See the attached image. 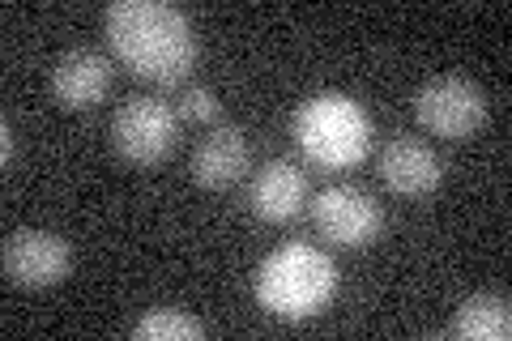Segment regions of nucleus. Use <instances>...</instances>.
<instances>
[{
    "label": "nucleus",
    "instance_id": "15",
    "mask_svg": "<svg viewBox=\"0 0 512 341\" xmlns=\"http://www.w3.org/2000/svg\"><path fill=\"white\" fill-rule=\"evenodd\" d=\"M0 167H13V124L0 120Z\"/></svg>",
    "mask_w": 512,
    "mask_h": 341
},
{
    "label": "nucleus",
    "instance_id": "12",
    "mask_svg": "<svg viewBox=\"0 0 512 341\" xmlns=\"http://www.w3.org/2000/svg\"><path fill=\"white\" fill-rule=\"evenodd\" d=\"M448 333L461 341H508L512 337V303L504 295H470L448 320Z\"/></svg>",
    "mask_w": 512,
    "mask_h": 341
},
{
    "label": "nucleus",
    "instance_id": "2",
    "mask_svg": "<svg viewBox=\"0 0 512 341\" xmlns=\"http://www.w3.org/2000/svg\"><path fill=\"white\" fill-rule=\"evenodd\" d=\"M256 303L278 320H312L325 312L338 290V265L325 248L312 243H282L256 269Z\"/></svg>",
    "mask_w": 512,
    "mask_h": 341
},
{
    "label": "nucleus",
    "instance_id": "6",
    "mask_svg": "<svg viewBox=\"0 0 512 341\" xmlns=\"http://www.w3.org/2000/svg\"><path fill=\"white\" fill-rule=\"evenodd\" d=\"M312 222L333 248H367L384 231V205L359 184H329L312 201Z\"/></svg>",
    "mask_w": 512,
    "mask_h": 341
},
{
    "label": "nucleus",
    "instance_id": "11",
    "mask_svg": "<svg viewBox=\"0 0 512 341\" xmlns=\"http://www.w3.org/2000/svg\"><path fill=\"white\" fill-rule=\"evenodd\" d=\"M380 180L389 184L397 197H427L444 180L440 154L419 137H397L389 150L380 154Z\"/></svg>",
    "mask_w": 512,
    "mask_h": 341
},
{
    "label": "nucleus",
    "instance_id": "14",
    "mask_svg": "<svg viewBox=\"0 0 512 341\" xmlns=\"http://www.w3.org/2000/svg\"><path fill=\"white\" fill-rule=\"evenodd\" d=\"M180 120L188 124H214L218 120V99H214V90L210 86H184L180 94Z\"/></svg>",
    "mask_w": 512,
    "mask_h": 341
},
{
    "label": "nucleus",
    "instance_id": "8",
    "mask_svg": "<svg viewBox=\"0 0 512 341\" xmlns=\"http://www.w3.org/2000/svg\"><path fill=\"white\" fill-rule=\"evenodd\" d=\"M308 205V175H303L291 158H269L265 167H256L248 184V209L261 222H291Z\"/></svg>",
    "mask_w": 512,
    "mask_h": 341
},
{
    "label": "nucleus",
    "instance_id": "1",
    "mask_svg": "<svg viewBox=\"0 0 512 341\" xmlns=\"http://www.w3.org/2000/svg\"><path fill=\"white\" fill-rule=\"evenodd\" d=\"M103 30L120 69L154 86H180L197 64V35L188 13L167 0H116L103 18Z\"/></svg>",
    "mask_w": 512,
    "mask_h": 341
},
{
    "label": "nucleus",
    "instance_id": "13",
    "mask_svg": "<svg viewBox=\"0 0 512 341\" xmlns=\"http://www.w3.org/2000/svg\"><path fill=\"white\" fill-rule=\"evenodd\" d=\"M137 341H201L205 324L188 312H175V307H158V312H146L133 324Z\"/></svg>",
    "mask_w": 512,
    "mask_h": 341
},
{
    "label": "nucleus",
    "instance_id": "7",
    "mask_svg": "<svg viewBox=\"0 0 512 341\" xmlns=\"http://www.w3.org/2000/svg\"><path fill=\"white\" fill-rule=\"evenodd\" d=\"M73 269V248L69 239H60L56 231H35V226H22L5 239V278L13 286L26 290H47L69 278Z\"/></svg>",
    "mask_w": 512,
    "mask_h": 341
},
{
    "label": "nucleus",
    "instance_id": "4",
    "mask_svg": "<svg viewBox=\"0 0 512 341\" xmlns=\"http://www.w3.org/2000/svg\"><path fill=\"white\" fill-rule=\"evenodd\" d=\"M180 141V111L154 94H133L111 116V150L128 167H158Z\"/></svg>",
    "mask_w": 512,
    "mask_h": 341
},
{
    "label": "nucleus",
    "instance_id": "10",
    "mask_svg": "<svg viewBox=\"0 0 512 341\" xmlns=\"http://www.w3.org/2000/svg\"><path fill=\"white\" fill-rule=\"evenodd\" d=\"M248 162H252V150H248L244 128L218 124L197 141V150H192V180L210 192L235 188L248 175Z\"/></svg>",
    "mask_w": 512,
    "mask_h": 341
},
{
    "label": "nucleus",
    "instance_id": "3",
    "mask_svg": "<svg viewBox=\"0 0 512 341\" xmlns=\"http://www.w3.org/2000/svg\"><path fill=\"white\" fill-rule=\"evenodd\" d=\"M291 133L299 154L325 171L359 167L372 150V116L359 99L338 90H320L308 103H299Z\"/></svg>",
    "mask_w": 512,
    "mask_h": 341
},
{
    "label": "nucleus",
    "instance_id": "9",
    "mask_svg": "<svg viewBox=\"0 0 512 341\" xmlns=\"http://www.w3.org/2000/svg\"><path fill=\"white\" fill-rule=\"evenodd\" d=\"M111 90V60L94 47H73L52 69V99L64 111H90L107 99Z\"/></svg>",
    "mask_w": 512,
    "mask_h": 341
},
{
    "label": "nucleus",
    "instance_id": "5",
    "mask_svg": "<svg viewBox=\"0 0 512 341\" xmlns=\"http://www.w3.org/2000/svg\"><path fill=\"white\" fill-rule=\"evenodd\" d=\"M414 116L431 137L444 141H466L487 124V94L478 81L461 73L431 77L427 86L414 94Z\"/></svg>",
    "mask_w": 512,
    "mask_h": 341
}]
</instances>
